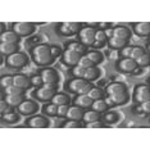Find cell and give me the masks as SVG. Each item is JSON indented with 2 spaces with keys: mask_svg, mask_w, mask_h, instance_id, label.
<instances>
[{
  "mask_svg": "<svg viewBox=\"0 0 150 150\" xmlns=\"http://www.w3.org/2000/svg\"><path fill=\"white\" fill-rule=\"evenodd\" d=\"M31 57L37 66H49L54 60L50 45L46 44H37L33 46L31 49Z\"/></svg>",
  "mask_w": 150,
  "mask_h": 150,
  "instance_id": "6da1fadb",
  "label": "cell"
},
{
  "mask_svg": "<svg viewBox=\"0 0 150 150\" xmlns=\"http://www.w3.org/2000/svg\"><path fill=\"white\" fill-rule=\"evenodd\" d=\"M28 62L27 59V55L22 52H16L12 55H8L5 59V64L9 68H14V69H21L23 68Z\"/></svg>",
  "mask_w": 150,
  "mask_h": 150,
  "instance_id": "7a4b0ae2",
  "label": "cell"
},
{
  "mask_svg": "<svg viewBox=\"0 0 150 150\" xmlns=\"http://www.w3.org/2000/svg\"><path fill=\"white\" fill-rule=\"evenodd\" d=\"M135 103H144L150 100V88L146 83H139L134 88V95H132Z\"/></svg>",
  "mask_w": 150,
  "mask_h": 150,
  "instance_id": "3957f363",
  "label": "cell"
},
{
  "mask_svg": "<svg viewBox=\"0 0 150 150\" xmlns=\"http://www.w3.org/2000/svg\"><path fill=\"white\" fill-rule=\"evenodd\" d=\"M95 28L91 26L87 27H82L78 32V39H80V42L82 44L83 46H93V44L95 41Z\"/></svg>",
  "mask_w": 150,
  "mask_h": 150,
  "instance_id": "277c9868",
  "label": "cell"
},
{
  "mask_svg": "<svg viewBox=\"0 0 150 150\" xmlns=\"http://www.w3.org/2000/svg\"><path fill=\"white\" fill-rule=\"evenodd\" d=\"M13 31H14L19 37L21 36H30L35 31V25L31 22H16L13 25Z\"/></svg>",
  "mask_w": 150,
  "mask_h": 150,
  "instance_id": "5b68a950",
  "label": "cell"
},
{
  "mask_svg": "<svg viewBox=\"0 0 150 150\" xmlns=\"http://www.w3.org/2000/svg\"><path fill=\"white\" fill-rule=\"evenodd\" d=\"M39 109V105H37L36 101L33 100H23L21 104L17 107V110H18L19 114L22 115H31L35 114Z\"/></svg>",
  "mask_w": 150,
  "mask_h": 150,
  "instance_id": "8992f818",
  "label": "cell"
},
{
  "mask_svg": "<svg viewBox=\"0 0 150 150\" xmlns=\"http://www.w3.org/2000/svg\"><path fill=\"white\" fill-rule=\"evenodd\" d=\"M117 69L119 72H123V73H132L137 68V64L134 59L131 58H121V59L117 62Z\"/></svg>",
  "mask_w": 150,
  "mask_h": 150,
  "instance_id": "52a82bcc",
  "label": "cell"
},
{
  "mask_svg": "<svg viewBox=\"0 0 150 150\" xmlns=\"http://www.w3.org/2000/svg\"><path fill=\"white\" fill-rule=\"evenodd\" d=\"M55 93H57L55 90H47V88H44L41 86V87H37L32 93V98H35L39 101H42V103H46V101H52Z\"/></svg>",
  "mask_w": 150,
  "mask_h": 150,
  "instance_id": "ba28073f",
  "label": "cell"
},
{
  "mask_svg": "<svg viewBox=\"0 0 150 150\" xmlns=\"http://www.w3.org/2000/svg\"><path fill=\"white\" fill-rule=\"evenodd\" d=\"M80 58H81L80 53L74 52V50L66 49L64 53L62 54V63L66 64V66H69V67H74V66H77Z\"/></svg>",
  "mask_w": 150,
  "mask_h": 150,
  "instance_id": "9c48e42d",
  "label": "cell"
},
{
  "mask_svg": "<svg viewBox=\"0 0 150 150\" xmlns=\"http://www.w3.org/2000/svg\"><path fill=\"white\" fill-rule=\"evenodd\" d=\"M26 125L28 126V127L44 128V127H47V126H49V119H47L46 117H44V115L36 114V115H32V117L27 118Z\"/></svg>",
  "mask_w": 150,
  "mask_h": 150,
  "instance_id": "30bf717a",
  "label": "cell"
},
{
  "mask_svg": "<svg viewBox=\"0 0 150 150\" xmlns=\"http://www.w3.org/2000/svg\"><path fill=\"white\" fill-rule=\"evenodd\" d=\"M13 85L26 90V88L31 86V78H28V76H26L23 73H16L13 74Z\"/></svg>",
  "mask_w": 150,
  "mask_h": 150,
  "instance_id": "8fae6325",
  "label": "cell"
},
{
  "mask_svg": "<svg viewBox=\"0 0 150 150\" xmlns=\"http://www.w3.org/2000/svg\"><path fill=\"white\" fill-rule=\"evenodd\" d=\"M42 77L44 83H49V82H55L58 83V80H59V76H58V72L53 68H44V69L40 72Z\"/></svg>",
  "mask_w": 150,
  "mask_h": 150,
  "instance_id": "7c38bea8",
  "label": "cell"
},
{
  "mask_svg": "<svg viewBox=\"0 0 150 150\" xmlns=\"http://www.w3.org/2000/svg\"><path fill=\"white\" fill-rule=\"evenodd\" d=\"M87 81L83 80V78H78V77H73L72 80H69L67 82V85L64 87H67V90L69 91V93H73V94H77V91L80 90L81 87L83 86L85 83H86Z\"/></svg>",
  "mask_w": 150,
  "mask_h": 150,
  "instance_id": "4fadbf2b",
  "label": "cell"
},
{
  "mask_svg": "<svg viewBox=\"0 0 150 150\" xmlns=\"http://www.w3.org/2000/svg\"><path fill=\"white\" fill-rule=\"evenodd\" d=\"M107 94L108 95H113V94H119L123 93V91H127V86L123 82H118V81H113L107 86Z\"/></svg>",
  "mask_w": 150,
  "mask_h": 150,
  "instance_id": "5bb4252c",
  "label": "cell"
},
{
  "mask_svg": "<svg viewBox=\"0 0 150 150\" xmlns=\"http://www.w3.org/2000/svg\"><path fill=\"white\" fill-rule=\"evenodd\" d=\"M83 117V109L81 107H77V105H73V107L68 108L67 115L66 118L68 119H74V121H81Z\"/></svg>",
  "mask_w": 150,
  "mask_h": 150,
  "instance_id": "9a60e30c",
  "label": "cell"
},
{
  "mask_svg": "<svg viewBox=\"0 0 150 150\" xmlns=\"http://www.w3.org/2000/svg\"><path fill=\"white\" fill-rule=\"evenodd\" d=\"M134 31L137 36H148L150 32V23L149 22H139L134 25Z\"/></svg>",
  "mask_w": 150,
  "mask_h": 150,
  "instance_id": "2e32d148",
  "label": "cell"
},
{
  "mask_svg": "<svg viewBox=\"0 0 150 150\" xmlns=\"http://www.w3.org/2000/svg\"><path fill=\"white\" fill-rule=\"evenodd\" d=\"M112 99V101L114 103V105H123L129 100V95L128 91H123L119 94H113V95H108Z\"/></svg>",
  "mask_w": 150,
  "mask_h": 150,
  "instance_id": "e0dca14e",
  "label": "cell"
},
{
  "mask_svg": "<svg viewBox=\"0 0 150 150\" xmlns=\"http://www.w3.org/2000/svg\"><path fill=\"white\" fill-rule=\"evenodd\" d=\"M18 50V45L17 44L11 42H0V54L1 55H12Z\"/></svg>",
  "mask_w": 150,
  "mask_h": 150,
  "instance_id": "ac0fdd59",
  "label": "cell"
},
{
  "mask_svg": "<svg viewBox=\"0 0 150 150\" xmlns=\"http://www.w3.org/2000/svg\"><path fill=\"white\" fill-rule=\"evenodd\" d=\"M113 36L127 41V40L129 39V36H131V31L125 26H117V27L113 28Z\"/></svg>",
  "mask_w": 150,
  "mask_h": 150,
  "instance_id": "d6986e66",
  "label": "cell"
},
{
  "mask_svg": "<svg viewBox=\"0 0 150 150\" xmlns=\"http://www.w3.org/2000/svg\"><path fill=\"white\" fill-rule=\"evenodd\" d=\"M19 36L14 31H6L1 32L0 35V42H11V44H18Z\"/></svg>",
  "mask_w": 150,
  "mask_h": 150,
  "instance_id": "ffe728a7",
  "label": "cell"
},
{
  "mask_svg": "<svg viewBox=\"0 0 150 150\" xmlns=\"http://www.w3.org/2000/svg\"><path fill=\"white\" fill-rule=\"evenodd\" d=\"M108 45L110 49L113 50H121L122 47H125L126 45H127V41L126 40H122V39H118V37H109L108 39Z\"/></svg>",
  "mask_w": 150,
  "mask_h": 150,
  "instance_id": "44dd1931",
  "label": "cell"
},
{
  "mask_svg": "<svg viewBox=\"0 0 150 150\" xmlns=\"http://www.w3.org/2000/svg\"><path fill=\"white\" fill-rule=\"evenodd\" d=\"M93 104V99L88 98L87 95H78L77 98H74V105L81 108H90Z\"/></svg>",
  "mask_w": 150,
  "mask_h": 150,
  "instance_id": "7402d4cb",
  "label": "cell"
},
{
  "mask_svg": "<svg viewBox=\"0 0 150 150\" xmlns=\"http://www.w3.org/2000/svg\"><path fill=\"white\" fill-rule=\"evenodd\" d=\"M4 100L6 101L8 105L14 108V107H18V105L25 100V96H23V95H5Z\"/></svg>",
  "mask_w": 150,
  "mask_h": 150,
  "instance_id": "603a6c76",
  "label": "cell"
},
{
  "mask_svg": "<svg viewBox=\"0 0 150 150\" xmlns=\"http://www.w3.org/2000/svg\"><path fill=\"white\" fill-rule=\"evenodd\" d=\"M71 99L67 94L64 93H55V95L52 99V103H54L55 105H62V104H69Z\"/></svg>",
  "mask_w": 150,
  "mask_h": 150,
  "instance_id": "cb8c5ba5",
  "label": "cell"
},
{
  "mask_svg": "<svg viewBox=\"0 0 150 150\" xmlns=\"http://www.w3.org/2000/svg\"><path fill=\"white\" fill-rule=\"evenodd\" d=\"M93 110L98 112V113H104V112L108 110V105L105 104V101L103 99H96V100H93V104L90 107Z\"/></svg>",
  "mask_w": 150,
  "mask_h": 150,
  "instance_id": "d4e9b609",
  "label": "cell"
},
{
  "mask_svg": "<svg viewBox=\"0 0 150 150\" xmlns=\"http://www.w3.org/2000/svg\"><path fill=\"white\" fill-rule=\"evenodd\" d=\"M99 76V69L95 66L90 67V68H86L85 69V74H83V80H86L87 82H90V81H94L96 80Z\"/></svg>",
  "mask_w": 150,
  "mask_h": 150,
  "instance_id": "484cf974",
  "label": "cell"
},
{
  "mask_svg": "<svg viewBox=\"0 0 150 150\" xmlns=\"http://www.w3.org/2000/svg\"><path fill=\"white\" fill-rule=\"evenodd\" d=\"M86 57L91 60V62H93L94 66H96V64L103 62V54L96 52V50H90V52H87L86 53Z\"/></svg>",
  "mask_w": 150,
  "mask_h": 150,
  "instance_id": "4316f807",
  "label": "cell"
},
{
  "mask_svg": "<svg viewBox=\"0 0 150 150\" xmlns=\"http://www.w3.org/2000/svg\"><path fill=\"white\" fill-rule=\"evenodd\" d=\"M100 113H98V112L95 110H86L83 112V117H82V121L85 122V123H88V122H94V121H98L99 118H100V115H99Z\"/></svg>",
  "mask_w": 150,
  "mask_h": 150,
  "instance_id": "83f0119b",
  "label": "cell"
},
{
  "mask_svg": "<svg viewBox=\"0 0 150 150\" xmlns=\"http://www.w3.org/2000/svg\"><path fill=\"white\" fill-rule=\"evenodd\" d=\"M66 45H67V49H69V50H74V52L80 53L81 55L83 54V52H85V47H86V46H83L80 41H69V42H67Z\"/></svg>",
  "mask_w": 150,
  "mask_h": 150,
  "instance_id": "f1b7e54d",
  "label": "cell"
},
{
  "mask_svg": "<svg viewBox=\"0 0 150 150\" xmlns=\"http://www.w3.org/2000/svg\"><path fill=\"white\" fill-rule=\"evenodd\" d=\"M42 112H44V113H45L46 115H49V117H55V115H57V112H58V105H55L54 103H52V101H50L49 104L44 105Z\"/></svg>",
  "mask_w": 150,
  "mask_h": 150,
  "instance_id": "f546056e",
  "label": "cell"
},
{
  "mask_svg": "<svg viewBox=\"0 0 150 150\" xmlns=\"http://www.w3.org/2000/svg\"><path fill=\"white\" fill-rule=\"evenodd\" d=\"M1 117L5 123H16L19 121V113H16V112H9V113L3 114Z\"/></svg>",
  "mask_w": 150,
  "mask_h": 150,
  "instance_id": "4dcf8cb0",
  "label": "cell"
},
{
  "mask_svg": "<svg viewBox=\"0 0 150 150\" xmlns=\"http://www.w3.org/2000/svg\"><path fill=\"white\" fill-rule=\"evenodd\" d=\"M144 53H145V50L142 49L141 46H132V50H131V54H129V58H131V59H134L135 62H136V60H137Z\"/></svg>",
  "mask_w": 150,
  "mask_h": 150,
  "instance_id": "1f68e13d",
  "label": "cell"
},
{
  "mask_svg": "<svg viewBox=\"0 0 150 150\" xmlns=\"http://www.w3.org/2000/svg\"><path fill=\"white\" fill-rule=\"evenodd\" d=\"M4 93H5V95H23L25 94V90L13 85V86H9V87L4 88Z\"/></svg>",
  "mask_w": 150,
  "mask_h": 150,
  "instance_id": "d6a6232c",
  "label": "cell"
},
{
  "mask_svg": "<svg viewBox=\"0 0 150 150\" xmlns=\"http://www.w3.org/2000/svg\"><path fill=\"white\" fill-rule=\"evenodd\" d=\"M87 96L91 98L93 100H96V99H101V98H103V91H101V88H99V87H93L90 91H88Z\"/></svg>",
  "mask_w": 150,
  "mask_h": 150,
  "instance_id": "836d02e7",
  "label": "cell"
},
{
  "mask_svg": "<svg viewBox=\"0 0 150 150\" xmlns=\"http://www.w3.org/2000/svg\"><path fill=\"white\" fill-rule=\"evenodd\" d=\"M149 62H150V57H149V54H148V53H144L141 57L139 58L137 60H136V64L144 68V67H148V66H149Z\"/></svg>",
  "mask_w": 150,
  "mask_h": 150,
  "instance_id": "e575fe53",
  "label": "cell"
},
{
  "mask_svg": "<svg viewBox=\"0 0 150 150\" xmlns=\"http://www.w3.org/2000/svg\"><path fill=\"white\" fill-rule=\"evenodd\" d=\"M77 66H80V67H82V68H90V67H93L94 64H93V62H91L90 59L86 57V55H81V58H80V60H78V63H77Z\"/></svg>",
  "mask_w": 150,
  "mask_h": 150,
  "instance_id": "d590c367",
  "label": "cell"
},
{
  "mask_svg": "<svg viewBox=\"0 0 150 150\" xmlns=\"http://www.w3.org/2000/svg\"><path fill=\"white\" fill-rule=\"evenodd\" d=\"M104 121L107 123H114L118 121V114L115 112H107L104 115Z\"/></svg>",
  "mask_w": 150,
  "mask_h": 150,
  "instance_id": "8d00e7d4",
  "label": "cell"
},
{
  "mask_svg": "<svg viewBox=\"0 0 150 150\" xmlns=\"http://www.w3.org/2000/svg\"><path fill=\"white\" fill-rule=\"evenodd\" d=\"M0 86L3 88L13 86V76H3L0 78Z\"/></svg>",
  "mask_w": 150,
  "mask_h": 150,
  "instance_id": "74e56055",
  "label": "cell"
},
{
  "mask_svg": "<svg viewBox=\"0 0 150 150\" xmlns=\"http://www.w3.org/2000/svg\"><path fill=\"white\" fill-rule=\"evenodd\" d=\"M42 83H44V81H42L41 74H33V76H31V85L32 86L41 87Z\"/></svg>",
  "mask_w": 150,
  "mask_h": 150,
  "instance_id": "f35d334b",
  "label": "cell"
},
{
  "mask_svg": "<svg viewBox=\"0 0 150 150\" xmlns=\"http://www.w3.org/2000/svg\"><path fill=\"white\" fill-rule=\"evenodd\" d=\"M68 108L69 105L68 104H62V105H58V112H57V115L59 118H64L67 115V112H68Z\"/></svg>",
  "mask_w": 150,
  "mask_h": 150,
  "instance_id": "ab89813d",
  "label": "cell"
},
{
  "mask_svg": "<svg viewBox=\"0 0 150 150\" xmlns=\"http://www.w3.org/2000/svg\"><path fill=\"white\" fill-rule=\"evenodd\" d=\"M83 74H85V68L80 67V66L72 67V76L78 77V78H83Z\"/></svg>",
  "mask_w": 150,
  "mask_h": 150,
  "instance_id": "60d3db41",
  "label": "cell"
},
{
  "mask_svg": "<svg viewBox=\"0 0 150 150\" xmlns=\"http://www.w3.org/2000/svg\"><path fill=\"white\" fill-rule=\"evenodd\" d=\"M66 25L68 26V28L71 30V32H72V33L80 32V30L82 28V26H81V23H78V22H67Z\"/></svg>",
  "mask_w": 150,
  "mask_h": 150,
  "instance_id": "b9f144b4",
  "label": "cell"
},
{
  "mask_svg": "<svg viewBox=\"0 0 150 150\" xmlns=\"http://www.w3.org/2000/svg\"><path fill=\"white\" fill-rule=\"evenodd\" d=\"M95 41H100V42H103L107 40V36H105V31L104 30H96L95 31Z\"/></svg>",
  "mask_w": 150,
  "mask_h": 150,
  "instance_id": "7bdbcfd3",
  "label": "cell"
},
{
  "mask_svg": "<svg viewBox=\"0 0 150 150\" xmlns=\"http://www.w3.org/2000/svg\"><path fill=\"white\" fill-rule=\"evenodd\" d=\"M58 31H59V33L63 35V36H71L72 35V32H71V30L68 28V26L66 25V23H62V25L58 27Z\"/></svg>",
  "mask_w": 150,
  "mask_h": 150,
  "instance_id": "ee69618b",
  "label": "cell"
},
{
  "mask_svg": "<svg viewBox=\"0 0 150 150\" xmlns=\"http://www.w3.org/2000/svg\"><path fill=\"white\" fill-rule=\"evenodd\" d=\"M63 127H67V128H78V127H82L81 126V122L80 121H74V119H69L68 122L63 125Z\"/></svg>",
  "mask_w": 150,
  "mask_h": 150,
  "instance_id": "f6af8a7d",
  "label": "cell"
},
{
  "mask_svg": "<svg viewBox=\"0 0 150 150\" xmlns=\"http://www.w3.org/2000/svg\"><path fill=\"white\" fill-rule=\"evenodd\" d=\"M93 87H94V86H93V85H91L90 82H86L82 87L80 88V90L77 91V95H87V94H88V91H90Z\"/></svg>",
  "mask_w": 150,
  "mask_h": 150,
  "instance_id": "bcb514c9",
  "label": "cell"
},
{
  "mask_svg": "<svg viewBox=\"0 0 150 150\" xmlns=\"http://www.w3.org/2000/svg\"><path fill=\"white\" fill-rule=\"evenodd\" d=\"M12 108H13V107H11V105L6 104L5 100H1V101H0V112H1V115L5 114V113H9V112H13Z\"/></svg>",
  "mask_w": 150,
  "mask_h": 150,
  "instance_id": "7dc6e473",
  "label": "cell"
},
{
  "mask_svg": "<svg viewBox=\"0 0 150 150\" xmlns=\"http://www.w3.org/2000/svg\"><path fill=\"white\" fill-rule=\"evenodd\" d=\"M131 50H132V46L126 45L125 47H122V49L119 50V55H121L122 58H129V54H131Z\"/></svg>",
  "mask_w": 150,
  "mask_h": 150,
  "instance_id": "c3c4849f",
  "label": "cell"
},
{
  "mask_svg": "<svg viewBox=\"0 0 150 150\" xmlns=\"http://www.w3.org/2000/svg\"><path fill=\"white\" fill-rule=\"evenodd\" d=\"M86 125V127L88 128H99V127H104V123L103 122H100L98 119V121H94V122H88V123H85Z\"/></svg>",
  "mask_w": 150,
  "mask_h": 150,
  "instance_id": "681fc988",
  "label": "cell"
},
{
  "mask_svg": "<svg viewBox=\"0 0 150 150\" xmlns=\"http://www.w3.org/2000/svg\"><path fill=\"white\" fill-rule=\"evenodd\" d=\"M140 109H141V113L149 114V112H150V100L141 103V105H140Z\"/></svg>",
  "mask_w": 150,
  "mask_h": 150,
  "instance_id": "f907efd6",
  "label": "cell"
},
{
  "mask_svg": "<svg viewBox=\"0 0 150 150\" xmlns=\"http://www.w3.org/2000/svg\"><path fill=\"white\" fill-rule=\"evenodd\" d=\"M50 49H52V55H53V58L55 59V58H58V57H60L62 55V53H60V49L58 46H54V45H50Z\"/></svg>",
  "mask_w": 150,
  "mask_h": 150,
  "instance_id": "816d5d0a",
  "label": "cell"
},
{
  "mask_svg": "<svg viewBox=\"0 0 150 150\" xmlns=\"http://www.w3.org/2000/svg\"><path fill=\"white\" fill-rule=\"evenodd\" d=\"M42 87L44 88H47V90H55L57 91V83L55 82H49V83H42Z\"/></svg>",
  "mask_w": 150,
  "mask_h": 150,
  "instance_id": "f5cc1de1",
  "label": "cell"
},
{
  "mask_svg": "<svg viewBox=\"0 0 150 150\" xmlns=\"http://www.w3.org/2000/svg\"><path fill=\"white\" fill-rule=\"evenodd\" d=\"M105 104H107L108 105V108H110V107H114V103H113V101H112V99L110 98H109V96H107V98H105Z\"/></svg>",
  "mask_w": 150,
  "mask_h": 150,
  "instance_id": "db71d44e",
  "label": "cell"
},
{
  "mask_svg": "<svg viewBox=\"0 0 150 150\" xmlns=\"http://www.w3.org/2000/svg\"><path fill=\"white\" fill-rule=\"evenodd\" d=\"M105 36H107L108 39L113 36V30H107V31H105Z\"/></svg>",
  "mask_w": 150,
  "mask_h": 150,
  "instance_id": "11a10c76",
  "label": "cell"
},
{
  "mask_svg": "<svg viewBox=\"0 0 150 150\" xmlns=\"http://www.w3.org/2000/svg\"><path fill=\"white\" fill-rule=\"evenodd\" d=\"M103 45H104V44H103V42H100V41H94V44H93V46H94V47H101Z\"/></svg>",
  "mask_w": 150,
  "mask_h": 150,
  "instance_id": "9f6ffc18",
  "label": "cell"
}]
</instances>
